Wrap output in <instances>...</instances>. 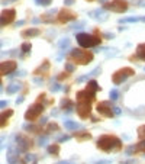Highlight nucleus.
Segmentation results:
<instances>
[{
	"label": "nucleus",
	"mask_w": 145,
	"mask_h": 164,
	"mask_svg": "<svg viewBox=\"0 0 145 164\" xmlns=\"http://www.w3.org/2000/svg\"><path fill=\"white\" fill-rule=\"evenodd\" d=\"M97 147L102 150V151H106V153H110V151H115V150H119L122 147V142L113 137V135H102L99 139H97Z\"/></svg>",
	"instance_id": "nucleus-1"
},
{
	"label": "nucleus",
	"mask_w": 145,
	"mask_h": 164,
	"mask_svg": "<svg viewBox=\"0 0 145 164\" xmlns=\"http://www.w3.org/2000/svg\"><path fill=\"white\" fill-rule=\"evenodd\" d=\"M71 58L77 63V64H81V65H86L89 63H92L93 60V54L84 51V49H80V48H75L71 51Z\"/></svg>",
	"instance_id": "nucleus-2"
},
{
	"label": "nucleus",
	"mask_w": 145,
	"mask_h": 164,
	"mask_svg": "<svg viewBox=\"0 0 145 164\" xmlns=\"http://www.w3.org/2000/svg\"><path fill=\"white\" fill-rule=\"evenodd\" d=\"M75 38H77L78 45L83 46V48H90V46H94V45L100 44V38H94L93 35H90V34H84V32L77 34Z\"/></svg>",
	"instance_id": "nucleus-3"
},
{
	"label": "nucleus",
	"mask_w": 145,
	"mask_h": 164,
	"mask_svg": "<svg viewBox=\"0 0 145 164\" xmlns=\"http://www.w3.org/2000/svg\"><path fill=\"white\" fill-rule=\"evenodd\" d=\"M128 1L126 0H112L105 4V9L112 10V12H116V13H122V12H126L128 10Z\"/></svg>",
	"instance_id": "nucleus-4"
},
{
	"label": "nucleus",
	"mask_w": 145,
	"mask_h": 164,
	"mask_svg": "<svg viewBox=\"0 0 145 164\" xmlns=\"http://www.w3.org/2000/svg\"><path fill=\"white\" fill-rule=\"evenodd\" d=\"M134 74V70L132 68H122V70H118L115 74H113V77H112V80L115 84H120V83H123L128 77H131Z\"/></svg>",
	"instance_id": "nucleus-5"
},
{
	"label": "nucleus",
	"mask_w": 145,
	"mask_h": 164,
	"mask_svg": "<svg viewBox=\"0 0 145 164\" xmlns=\"http://www.w3.org/2000/svg\"><path fill=\"white\" fill-rule=\"evenodd\" d=\"M42 111H44V106H42V105H39V103L32 105V106L26 111V113H25V119H26V121H35L36 118L42 113Z\"/></svg>",
	"instance_id": "nucleus-6"
},
{
	"label": "nucleus",
	"mask_w": 145,
	"mask_h": 164,
	"mask_svg": "<svg viewBox=\"0 0 145 164\" xmlns=\"http://www.w3.org/2000/svg\"><path fill=\"white\" fill-rule=\"evenodd\" d=\"M16 18V10L15 9H6L1 12L0 15V26H4V25H9L15 20Z\"/></svg>",
	"instance_id": "nucleus-7"
},
{
	"label": "nucleus",
	"mask_w": 145,
	"mask_h": 164,
	"mask_svg": "<svg viewBox=\"0 0 145 164\" xmlns=\"http://www.w3.org/2000/svg\"><path fill=\"white\" fill-rule=\"evenodd\" d=\"M75 111H77V113H78V116H80V118L86 119V118H89V116H90L92 106H90V103H89V102H78V103H77V106H75Z\"/></svg>",
	"instance_id": "nucleus-8"
},
{
	"label": "nucleus",
	"mask_w": 145,
	"mask_h": 164,
	"mask_svg": "<svg viewBox=\"0 0 145 164\" xmlns=\"http://www.w3.org/2000/svg\"><path fill=\"white\" fill-rule=\"evenodd\" d=\"M16 67H18L16 61H3V63H0V76L12 74L16 70Z\"/></svg>",
	"instance_id": "nucleus-9"
},
{
	"label": "nucleus",
	"mask_w": 145,
	"mask_h": 164,
	"mask_svg": "<svg viewBox=\"0 0 145 164\" xmlns=\"http://www.w3.org/2000/svg\"><path fill=\"white\" fill-rule=\"evenodd\" d=\"M93 99H94V93L90 92V90H87V89L84 92H78L77 93V100L78 102H89L90 103Z\"/></svg>",
	"instance_id": "nucleus-10"
},
{
	"label": "nucleus",
	"mask_w": 145,
	"mask_h": 164,
	"mask_svg": "<svg viewBox=\"0 0 145 164\" xmlns=\"http://www.w3.org/2000/svg\"><path fill=\"white\" fill-rule=\"evenodd\" d=\"M97 111H99L100 115H103V116H106V118H112V116H113V112L110 111V105L106 103V102L99 103V105H97Z\"/></svg>",
	"instance_id": "nucleus-11"
},
{
	"label": "nucleus",
	"mask_w": 145,
	"mask_h": 164,
	"mask_svg": "<svg viewBox=\"0 0 145 164\" xmlns=\"http://www.w3.org/2000/svg\"><path fill=\"white\" fill-rule=\"evenodd\" d=\"M72 19H75V15L72 12H70V10H61L60 15H58V20L61 23H67V22H70Z\"/></svg>",
	"instance_id": "nucleus-12"
},
{
	"label": "nucleus",
	"mask_w": 145,
	"mask_h": 164,
	"mask_svg": "<svg viewBox=\"0 0 145 164\" xmlns=\"http://www.w3.org/2000/svg\"><path fill=\"white\" fill-rule=\"evenodd\" d=\"M12 115H13V111H12V109H9V111H6V112H1V113H0V128L6 125V122L9 121V118H10Z\"/></svg>",
	"instance_id": "nucleus-13"
},
{
	"label": "nucleus",
	"mask_w": 145,
	"mask_h": 164,
	"mask_svg": "<svg viewBox=\"0 0 145 164\" xmlns=\"http://www.w3.org/2000/svg\"><path fill=\"white\" fill-rule=\"evenodd\" d=\"M137 57H138L139 60L145 61V44H141V45L138 46V49H137Z\"/></svg>",
	"instance_id": "nucleus-14"
},
{
	"label": "nucleus",
	"mask_w": 145,
	"mask_h": 164,
	"mask_svg": "<svg viewBox=\"0 0 145 164\" xmlns=\"http://www.w3.org/2000/svg\"><path fill=\"white\" fill-rule=\"evenodd\" d=\"M18 139V144H19V147H20V150H26L29 145H31V142H28V141H25V138L23 137H18L16 138Z\"/></svg>",
	"instance_id": "nucleus-15"
},
{
	"label": "nucleus",
	"mask_w": 145,
	"mask_h": 164,
	"mask_svg": "<svg viewBox=\"0 0 145 164\" xmlns=\"http://www.w3.org/2000/svg\"><path fill=\"white\" fill-rule=\"evenodd\" d=\"M39 35V29L32 28V29H26L25 32H22V37H36Z\"/></svg>",
	"instance_id": "nucleus-16"
},
{
	"label": "nucleus",
	"mask_w": 145,
	"mask_h": 164,
	"mask_svg": "<svg viewBox=\"0 0 145 164\" xmlns=\"http://www.w3.org/2000/svg\"><path fill=\"white\" fill-rule=\"evenodd\" d=\"M99 89V86H97V83H96V80H90L89 82V84H87V90H90V92H96Z\"/></svg>",
	"instance_id": "nucleus-17"
},
{
	"label": "nucleus",
	"mask_w": 145,
	"mask_h": 164,
	"mask_svg": "<svg viewBox=\"0 0 145 164\" xmlns=\"http://www.w3.org/2000/svg\"><path fill=\"white\" fill-rule=\"evenodd\" d=\"M20 89V84L19 83H13V84H10L9 87H7V93H15V92H18Z\"/></svg>",
	"instance_id": "nucleus-18"
},
{
	"label": "nucleus",
	"mask_w": 145,
	"mask_h": 164,
	"mask_svg": "<svg viewBox=\"0 0 145 164\" xmlns=\"http://www.w3.org/2000/svg\"><path fill=\"white\" fill-rule=\"evenodd\" d=\"M135 150H137V151H139V153H145V139H142V141L135 147Z\"/></svg>",
	"instance_id": "nucleus-19"
},
{
	"label": "nucleus",
	"mask_w": 145,
	"mask_h": 164,
	"mask_svg": "<svg viewBox=\"0 0 145 164\" xmlns=\"http://www.w3.org/2000/svg\"><path fill=\"white\" fill-rule=\"evenodd\" d=\"M48 151H49V154H52V156H58L60 148H58V145H52V147L48 148Z\"/></svg>",
	"instance_id": "nucleus-20"
},
{
	"label": "nucleus",
	"mask_w": 145,
	"mask_h": 164,
	"mask_svg": "<svg viewBox=\"0 0 145 164\" xmlns=\"http://www.w3.org/2000/svg\"><path fill=\"white\" fill-rule=\"evenodd\" d=\"M31 44H28V42H25V44H22V52L25 54V52H29L31 51Z\"/></svg>",
	"instance_id": "nucleus-21"
},
{
	"label": "nucleus",
	"mask_w": 145,
	"mask_h": 164,
	"mask_svg": "<svg viewBox=\"0 0 145 164\" xmlns=\"http://www.w3.org/2000/svg\"><path fill=\"white\" fill-rule=\"evenodd\" d=\"M52 0H35L36 4H41V6H49Z\"/></svg>",
	"instance_id": "nucleus-22"
},
{
	"label": "nucleus",
	"mask_w": 145,
	"mask_h": 164,
	"mask_svg": "<svg viewBox=\"0 0 145 164\" xmlns=\"http://www.w3.org/2000/svg\"><path fill=\"white\" fill-rule=\"evenodd\" d=\"M63 108H65V109H71L72 108V102L71 100H63Z\"/></svg>",
	"instance_id": "nucleus-23"
},
{
	"label": "nucleus",
	"mask_w": 145,
	"mask_h": 164,
	"mask_svg": "<svg viewBox=\"0 0 145 164\" xmlns=\"http://www.w3.org/2000/svg\"><path fill=\"white\" fill-rule=\"evenodd\" d=\"M48 67H49V63H48V61H45V63H44V65L38 68V73H39V71H46V68H48Z\"/></svg>",
	"instance_id": "nucleus-24"
},
{
	"label": "nucleus",
	"mask_w": 145,
	"mask_h": 164,
	"mask_svg": "<svg viewBox=\"0 0 145 164\" xmlns=\"http://www.w3.org/2000/svg\"><path fill=\"white\" fill-rule=\"evenodd\" d=\"M58 129V125L57 123H49L48 125V131H57Z\"/></svg>",
	"instance_id": "nucleus-25"
},
{
	"label": "nucleus",
	"mask_w": 145,
	"mask_h": 164,
	"mask_svg": "<svg viewBox=\"0 0 145 164\" xmlns=\"http://www.w3.org/2000/svg\"><path fill=\"white\" fill-rule=\"evenodd\" d=\"M138 135H139L141 138H142V137H145V125H144V126H141V128L138 129Z\"/></svg>",
	"instance_id": "nucleus-26"
},
{
	"label": "nucleus",
	"mask_w": 145,
	"mask_h": 164,
	"mask_svg": "<svg viewBox=\"0 0 145 164\" xmlns=\"http://www.w3.org/2000/svg\"><path fill=\"white\" fill-rule=\"evenodd\" d=\"M65 126H68V129H75L77 128V123H72V122H67Z\"/></svg>",
	"instance_id": "nucleus-27"
},
{
	"label": "nucleus",
	"mask_w": 145,
	"mask_h": 164,
	"mask_svg": "<svg viewBox=\"0 0 145 164\" xmlns=\"http://www.w3.org/2000/svg\"><path fill=\"white\" fill-rule=\"evenodd\" d=\"M6 105H7V100H0V109L6 108Z\"/></svg>",
	"instance_id": "nucleus-28"
},
{
	"label": "nucleus",
	"mask_w": 145,
	"mask_h": 164,
	"mask_svg": "<svg viewBox=\"0 0 145 164\" xmlns=\"http://www.w3.org/2000/svg\"><path fill=\"white\" fill-rule=\"evenodd\" d=\"M110 97H112V99H116V97H118V92H116V90H113V92H112V94H110Z\"/></svg>",
	"instance_id": "nucleus-29"
},
{
	"label": "nucleus",
	"mask_w": 145,
	"mask_h": 164,
	"mask_svg": "<svg viewBox=\"0 0 145 164\" xmlns=\"http://www.w3.org/2000/svg\"><path fill=\"white\" fill-rule=\"evenodd\" d=\"M75 0H64V4H67V6H70V4H72Z\"/></svg>",
	"instance_id": "nucleus-30"
},
{
	"label": "nucleus",
	"mask_w": 145,
	"mask_h": 164,
	"mask_svg": "<svg viewBox=\"0 0 145 164\" xmlns=\"http://www.w3.org/2000/svg\"><path fill=\"white\" fill-rule=\"evenodd\" d=\"M12 1H15V0H3L1 3H3V4H7V3H12Z\"/></svg>",
	"instance_id": "nucleus-31"
},
{
	"label": "nucleus",
	"mask_w": 145,
	"mask_h": 164,
	"mask_svg": "<svg viewBox=\"0 0 145 164\" xmlns=\"http://www.w3.org/2000/svg\"><path fill=\"white\" fill-rule=\"evenodd\" d=\"M72 68H74V67H72L71 64H68V65H67V70H68V71H72Z\"/></svg>",
	"instance_id": "nucleus-32"
},
{
	"label": "nucleus",
	"mask_w": 145,
	"mask_h": 164,
	"mask_svg": "<svg viewBox=\"0 0 145 164\" xmlns=\"http://www.w3.org/2000/svg\"><path fill=\"white\" fill-rule=\"evenodd\" d=\"M0 46H1V44H0Z\"/></svg>",
	"instance_id": "nucleus-33"
}]
</instances>
